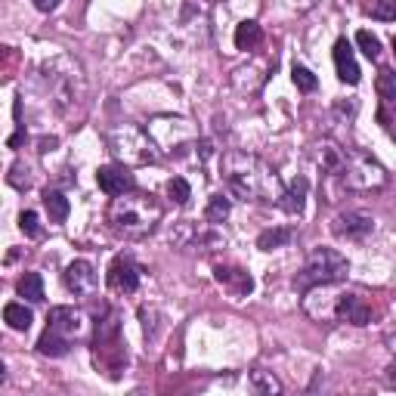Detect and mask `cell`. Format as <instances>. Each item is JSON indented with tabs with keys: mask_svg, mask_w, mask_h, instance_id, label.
Listing matches in <instances>:
<instances>
[{
	"mask_svg": "<svg viewBox=\"0 0 396 396\" xmlns=\"http://www.w3.org/2000/svg\"><path fill=\"white\" fill-rule=\"evenodd\" d=\"M223 179L229 192L241 201H278L285 192L278 173L260 155L226 152L223 155Z\"/></svg>",
	"mask_w": 396,
	"mask_h": 396,
	"instance_id": "obj_1",
	"label": "cell"
},
{
	"mask_svg": "<svg viewBox=\"0 0 396 396\" xmlns=\"http://www.w3.org/2000/svg\"><path fill=\"white\" fill-rule=\"evenodd\" d=\"M109 223L124 239H146L161 223V204L146 192H124L115 195L109 208Z\"/></svg>",
	"mask_w": 396,
	"mask_h": 396,
	"instance_id": "obj_2",
	"label": "cell"
},
{
	"mask_svg": "<svg viewBox=\"0 0 396 396\" xmlns=\"http://www.w3.org/2000/svg\"><path fill=\"white\" fill-rule=\"evenodd\" d=\"M346 272H350V263H346V257L340 251H334V248H313L307 254V260H303V270L294 276V288L307 294L316 285L344 282Z\"/></svg>",
	"mask_w": 396,
	"mask_h": 396,
	"instance_id": "obj_3",
	"label": "cell"
},
{
	"mask_svg": "<svg viewBox=\"0 0 396 396\" xmlns=\"http://www.w3.org/2000/svg\"><path fill=\"white\" fill-rule=\"evenodd\" d=\"M340 186L350 192H377L387 186V170L377 164L371 155L346 148L344 152V167H340Z\"/></svg>",
	"mask_w": 396,
	"mask_h": 396,
	"instance_id": "obj_4",
	"label": "cell"
},
{
	"mask_svg": "<svg viewBox=\"0 0 396 396\" xmlns=\"http://www.w3.org/2000/svg\"><path fill=\"white\" fill-rule=\"evenodd\" d=\"M155 140L148 136V130H140V127H124L111 130L109 133V152L115 155L121 164H152L155 161Z\"/></svg>",
	"mask_w": 396,
	"mask_h": 396,
	"instance_id": "obj_5",
	"label": "cell"
},
{
	"mask_svg": "<svg viewBox=\"0 0 396 396\" xmlns=\"http://www.w3.org/2000/svg\"><path fill=\"white\" fill-rule=\"evenodd\" d=\"M96 183H99V189L105 192V195H124V192H133L136 189V179H133V173H130V167L127 164H105V167H99L96 170Z\"/></svg>",
	"mask_w": 396,
	"mask_h": 396,
	"instance_id": "obj_6",
	"label": "cell"
},
{
	"mask_svg": "<svg viewBox=\"0 0 396 396\" xmlns=\"http://www.w3.org/2000/svg\"><path fill=\"white\" fill-rule=\"evenodd\" d=\"M331 229L340 239H365V235L375 229V217L365 214V210H346V214L334 217Z\"/></svg>",
	"mask_w": 396,
	"mask_h": 396,
	"instance_id": "obj_7",
	"label": "cell"
},
{
	"mask_svg": "<svg viewBox=\"0 0 396 396\" xmlns=\"http://www.w3.org/2000/svg\"><path fill=\"white\" fill-rule=\"evenodd\" d=\"M47 328L65 334V338H80L87 331V316L74 307H53L47 316Z\"/></svg>",
	"mask_w": 396,
	"mask_h": 396,
	"instance_id": "obj_8",
	"label": "cell"
},
{
	"mask_svg": "<svg viewBox=\"0 0 396 396\" xmlns=\"http://www.w3.org/2000/svg\"><path fill=\"white\" fill-rule=\"evenodd\" d=\"M334 319H346L350 325H368V322H371V307L359 294L340 291L338 307H334Z\"/></svg>",
	"mask_w": 396,
	"mask_h": 396,
	"instance_id": "obj_9",
	"label": "cell"
},
{
	"mask_svg": "<svg viewBox=\"0 0 396 396\" xmlns=\"http://www.w3.org/2000/svg\"><path fill=\"white\" fill-rule=\"evenodd\" d=\"M109 285L121 294H133L140 288V270L130 257H115L109 266Z\"/></svg>",
	"mask_w": 396,
	"mask_h": 396,
	"instance_id": "obj_10",
	"label": "cell"
},
{
	"mask_svg": "<svg viewBox=\"0 0 396 396\" xmlns=\"http://www.w3.org/2000/svg\"><path fill=\"white\" fill-rule=\"evenodd\" d=\"M65 285H68V291L78 294V297L90 294V291L96 288V270H93L90 260H74V263H68Z\"/></svg>",
	"mask_w": 396,
	"mask_h": 396,
	"instance_id": "obj_11",
	"label": "cell"
},
{
	"mask_svg": "<svg viewBox=\"0 0 396 396\" xmlns=\"http://www.w3.org/2000/svg\"><path fill=\"white\" fill-rule=\"evenodd\" d=\"M334 65H338V78L344 84H359L362 72H359L356 56H353V47L346 43V37H338V43H334Z\"/></svg>",
	"mask_w": 396,
	"mask_h": 396,
	"instance_id": "obj_12",
	"label": "cell"
},
{
	"mask_svg": "<svg viewBox=\"0 0 396 396\" xmlns=\"http://www.w3.org/2000/svg\"><path fill=\"white\" fill-rule=\"evenodd\" d=\"M214 276H217V282L226 285L235 297H248L254 291V278L248 276L245 270H239V266H217Z\"/></svg>",
	"mask_w": 396,
	"mask_h": 396,
	"instance_id": "obj_13",
	"label": "cell"
},
{
	"mask_svg": "<svg viewBox=\"0 0 396 396\" xmlns=\"http://www.w3.org/2000/svg\"><path fill=\"white\" fill-rule=\"evenodd\" d=\"M307 189H309V183L303 177H297L294 183L282 192V198H278L276 204L285 210V214H300V210H303V198H307Z\"/></svg>",
	"mask_w": 396,
	"mask_h": 396,
	"instance_id": "obj_14",
	"label": "cell"
},
{
	"mask_svg": "<svg viewBox=\"0 0 396 396\" xmlns=\"http://www.w3.org/2000/svg\"><path fill=\"white\" fill-rule=\"evenodd\" d=\"M68 346H72V338L53 331V328H47V331L41 334V340H37V353H41V356H65Z\"/></svg>",
	"mask_w": 396,
	"mask_h": 396,
	"instance_id": "obj_15",
	"label": "cell"
},
{
	"mask_svg": "<svg viewBox=\"0 0 396 396\" xmlns=\"http://www.w3.org/2000/svg\"><path fill=\"white\" fill-rule=\"evenodd\" d=\"M3 322L12 328V331H28L31 322H34V313H31L25 303H6L3 307Z\"/></svg>",
	"mask_w": 396,
	"mask_h": 396,
	"instance_id": "obj_16",
	"label": "cell"
},
{
	"mask_svg": "<svg viewBox=\"0 0 396 396\" xmlns=\"http://www.w3.org/2000/svg\"><path fill=\"white\" fill-rule=\"evenodd\" d=\"M43 208H47L50 214V223H65L68 214H72V204H68V198L62 195V192H43Z\"/></svg>",
	"mask_w": 396,
	"mask_h": 396,
	"instance_id": "obj_17",
	"label": "cell"
},
{
	"mask_svg": "<svg viewBox=\"0 0 396 396\" xmlns=\"http://www.w3.org/2000/svg\"><path fill=\"white\" fill-rule=\"evenodd\" d=\"M291 239H294V229H291V226H276V229H266V232L257 235V248H260V251H276V248L288 245Z\"/></svg>",
	"mask_w": 396,
	"mask_h": 396,
	"instance_id": "obj_18",
	"label": "cell"
},
{
	"mask_svg": "<svg viewBox=\"0 0 396 396\" xmlns=\"http://www.w3.org/2000/svg\"><path fill=\"white\" fill-rule=\"evenodd\" d=\"M19 294L25 297V300H31V303H41L43 300V278H41V272H25L22 278H19Z\"/></svg>",
	"mask_w": 396,
	"mask_h": 396,
	"instance_id": "obj_19",
	"label": "cell"
},
{
	"mask_svg": "<svg viewBox=\"0 0 396 396\" xmlns=\"http://www.w3.org/2000/svg\"><path fill=\"white\" fill-rule=\"evenodd\" d=\"M260 37H263L260 25L254 22V19H248V22H241L239 28H235V47H239V50H254L260 43Z\"/></svg>",
	"mask_w": 396,
	"mask_h": 396,
	"instance_id": "obj_20",
	"label": "cell"
},
{
	"mask_svg": "<svg viewBox=\"0 0 396 396\" xmlns=\"http://www.w3.org/2000/svg\"><path fill=\"white\" fill-rule=\"evenodd\" d=\"M375 90L384 102H396V72L393 68H381V72H377Z\"/></svg>",
	"mask_w": 396,
	"mask_h": 396,
	"instance_id": "obj_21",
	"label": "cell"
},
{
	"mask_svg": "<svg viewBox=\"0 0 396 396\" xmlns=\"http://www.w3.org/2000/svg\"><path fill=\"white\" fill-rule=\"evenodd\" d=\"M229 198L226 195H210V201H208V210H204V220L208 223H223L229 217Z\"/></svg>",
	"mask_w": 396,
	"mask_h": 396,
	"instance_id": "obj_22",
	"label": "cell"
},
{
	"mask_svg": "<svg viewBox=\"0 0 396 396\" xmlns=\"http://www.w3.org/2000/svg\"><path fill=\"white\" fill-rule=\"evenodd\" d=\"M251 384L260 390V393H282V384L272 371H263V368H254L251 371Z\"/></svg>",
	"mask_w": 396,
	"mask_h": 396,
	"instance_id": "obj_23",
	"label": "cell"
},
{
	"mask_svg": "<svg viewBox=\"0 0 396 396\" xmlns=\"http://www.w3.org/2000/svg\"><path fill=\"white\" fill-rule=\"evenodd\" d=\"M291 80L297 84V90H303V93H313L316 87H319V80H316V74L309 72L307 65H294L291 68Z\"/></svg>",
	"mask_w": 396,
	"mask_h": 396,
	"instance_id": "obj_24",
	"label": "cell"
},
{
	"mask_svg": "<svg viewBox=\"0 0 396 396\" xmlns=\"http://www.w3.org/2000/svg\"><path fill=\"white\" fill-rule=\"evenodd\" d=\"M368 16L377 22H396V0H377L368 6Z\"/></svg>",
	"mask_w": 396,
	"mask_h": 396,
	"instance_id": "obj_25",
	"label": "cell"
},
{
	"mask_svg": "<svg viewBox=\"0 0 396 396\" xmlns=\"http://www.w3.org/2000/svg\"><path fill=\"white\" fill-rule=\"evenodd\" d=\"M356 43H359V50H362L368 59H377V56H381V41H377L371 31H365V28L356 31Z\"/></svg>",
	"mask_w": 396,
	"mask_h": 396,
	"instance_id": "obj_26",
	"label": "cell"
},
{
	"mask_svg": "<svg viewBox=\"0 0 396 396\" xmlns=\"http://www.w3.org/2000/svg\"><path fill=\"white\" fill-rule=\"evenodd\" d=\"M167 195H170L177 204H186V201L192 198V186L186 183L183 177H173L170 183H167Z\"/></svg>",
	"mask_w": 396,
	"mask_h": 396,
	"instance_id": "obj_27",
	"label": "cell"
},
{
	"mask_svg": "<svg viewBox=\"0 0 396 396\" xmlns=\"http://www.w3.org/2000/svg\"><path fill=\"white\" fill-rule=\"evenodd\" d=\"M19 226H22L25 235L37 239V235H41V217H37L34 210H22V217H19Z\"/></svg>",
	"mask_w": 396,
	"mask_h": 396,
	"instance_id": "obj_28",
	"label": "cell"
},
{
	"mask_svg": "<svg viewBox=\"0 0 396 396\" xmlns=\"http://www.w3.org/2000/svg\"><path fill=\"white\" fill-rule=\"evenodd\" d=\"M31 3H34L41 12H53L56 6H59V0H31Z\"/></svg>",
	"mask_w": 396,
	"mask_h": 396,
	"instance_id": "obj_29",
	"label": "cell"
},
{
	"mask_svg": "<svg viewBox=\"0 0 396 396\" xmlns=\"http://www.w3.org/2000/svg\"><path fill=\"white\" fill-rule=\"evenodd\" d=\"M22 142H25V130H19L16 136H10V140H6V146H10V148H16V146H22Z\"/></svg>",
	"mask_w": 396,
	"mask_h": 396,
	"instance_id": "obj_30",
	"label": "cell"
},
{
	"mask_svg": "<svg viewBox=\"0 0 396 396\" xmlns=\"http://www.w3.org/2000/svg\"><path fill=\"white\" fill-rule=\"evenodd\" d=\"M210 152H214V148H210V140H201V142H198V155H201V161L208 158Z\"/></svg>",
	"mask_w": 396,
	"mask_h": 396,
	"instance_id": "obj_31",
	"label": "cell"
},
{
	"mask_svg": "<svg viewBox=\"0 0 396 396\" xmlns=\"http://www.w3.org/2000/svg\"><path fill=\"white\" fill-rule=\"evenodd\" d=\"M387 344H390V350L396 353V334H387Z\"/></svg>",
	"mask_w": 396,
	"mask_h": 396,
	"instance_id": "obj_32",
	"label": "cell"
},
{
	"mask_svg": "<svg viewBox=\"0 0 396 396\" xmlns=\"http://www.w3.org/2000/svg\"><path fill=\"white\" fill-rule=\"evenodd\" d=\"M387 375H390V377H393V381H396V362H393V365H390V368H387Z\"/></svg>",
	"mask_w": 396,
	"mask_h": 396,
	"instance_id": "obj_33",
	"label": "cell"
},
{
	"mask_svg": "<svg viewBox=\"0 0 396 396\" xmlns=\"http://www.w3.org/2000/svg\"><path fill=\"white\" fill-rule=\"evenodd\" d=\"M390 43H393V56H396V37H393V41H390Z\"/></svg>",
	"mask_w": 396,
	"mask_h": 396,
	"instance_id": "obj_34",
	"label": "cell"
},
{
	"mask_svg": "<svg viewBox=\"0 0 396 396\" xmlns=\"http://www.w3.org/2000/svg\"><path fill=\"white\" fill-rule=\"evenodd\" d=\"M393 140H396V130H393Z\"/></svg>",
	"mask_w": 396,
	"mask_h": 396,
	"instance_id": "obj_35",
	"label": "cell"
}]
</instances>
